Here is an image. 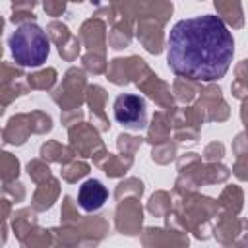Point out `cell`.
Listing matches in <instances>:
<instances>
[{"label": "cell", "instance_id": "obj_2", "mask_svg": "<svg viewBox=\"0 0 248 248\" xmlns=\"http://www.w3.org/2000/svg\"><path fill=\"white\" fill-rule=\"evenodd\" d=\"M10 50L19 66L35 68L46 62L50 52V41L37 23H21L10 37Z\"/></svg>", "mask_w": 248, "mask_h": 248}, {"label": "cell", "instance_id": "obj_4", "mask_svg": "<svg viewBox=\"0 0 248 248\" xmlns=\"http://www.w3.org/2000/svg\"><path fill=\"white\" fill-rule=\"evenodd\" d=\"M107 198H108V190H107L99 180H95V178L85 180V182L79 186V190H78V203H79V207H81L83 211H87V213L101 209V207L105 205Z\"/></svg>", "mask_w": 248, "mask_h": 248}, {"label": "cell", "instance_id": "obj_1", "mask_svg": "<svg viewBox=\"0 0 248 248\" xmlns=\"http://www.w3.org/2000/svg\"><path fill=\"white\" fill-rule=\"evenodd\" d=\"M234 56V39L225 21L203 14L180 19L167 37V62L170 70L194 81L221 79Z\"/></svg>", "mask_w": 248, "mask_h": 248}, {"label": "cell", "instance_id": "obj_3", "mask_svg": "<svg viewBox=\"0 0 248 248\" xmlns=\"http://www.w3.org/2000/svg\"><path fill=\"white\" fill-rule=\"evenodd\" d=\"M114 118L118 124L130 130H143L147 126V105L145 99L134 93L118 95L114 101Z\"/></svg>", "mask_w": 248, "mask_h": 248}]
</instances>
